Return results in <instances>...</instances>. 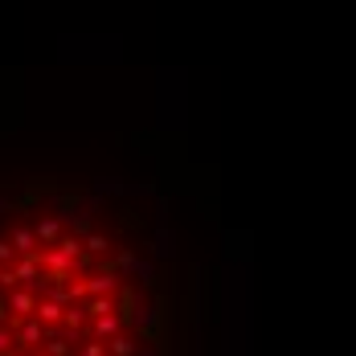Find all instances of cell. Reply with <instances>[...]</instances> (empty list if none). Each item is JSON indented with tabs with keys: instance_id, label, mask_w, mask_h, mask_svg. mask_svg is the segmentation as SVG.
I'll use <instances>...</instances> for the list:
<instances>
[{
	"instance_id": "1",
	"label": "cell",
	"mask_w": 356,
	"mask_h": 356,
	"mask_svg": "<svg viewBox=\"0 0 356 356\" xmlns=\"http://www.w3.org/2000/svg\"><path fill=\"white\" fill-rule=\"evenodd\" d=\"M0 234V356H172L177 246L136 184H49Z\"/></svg>"
}]
</instances>
